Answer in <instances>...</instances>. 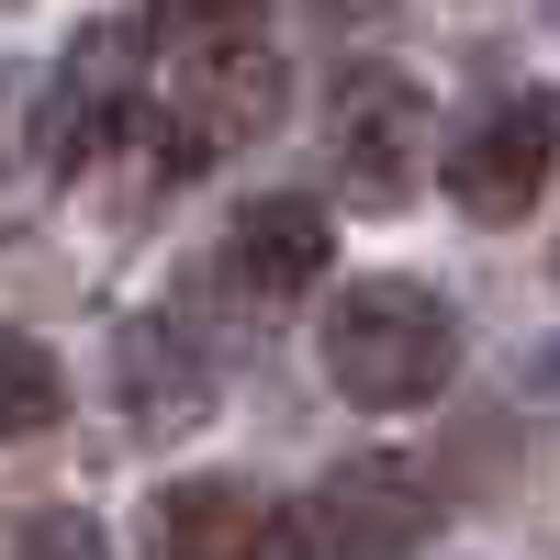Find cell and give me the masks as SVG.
<instances>
[{"label":"cell","instance_id":"1","mask_svg":"<svg viewBox=\"0 0 560 560\" xmlns=\"http://www.w3.org/2000/svg\"><path fill=\"white\" fill-rule=\"evenodd\" d=\"M325 370L337 393L370 415H415L459 382V314L427 292V280H348L337 314H325Z\"/></svg>","mask_w":560,"mask_h":560},{"label":"cell","instance_id":"2","mask_svg":"<svg viewBox=\"0 0 560 560\" xmlns=\"http://www.w3.org/2000/svg\"><path fill=\"white\" fill-rule=\"evenodd\" d=\"M280 102H292V79H280L269 45L258 34H213V45H191V57L168 68V147L179 158L247 147V135L280 124Z\"/></svg>","mask_w":560,"mask_h":560},{"label":"cell","instance_id":"3","mask_svg":"<svg viewBox=\"0 0 560 560\" xmlns=\"http://www.w3.org/2000/svg\"><path fill=\"white\" fill-rule=\"evenodd\" d=\"M427 527L438 516H427V493H415V471L348 459V471L314 482V504H292V560H404Z\"/></svg>","mask_w":560,"mask_h":560},{"label":"cell","instance_id":"4","mask_svg":"<svg viewBox=\"0 0 560 560\" xmlns=\"http://www.w3.org/2000/svg\"><path fill=\"white\" fill-rule=\"evenodd\" d=\"M427 90L393 79V68H359L337 79V179H348V202L370 213H393L415 179H427Z\"/></svg>","mask_w":560,"mask_h":560},{"label":"cell","instance_id":"5","mask_svg":"<svg viewBox=\"0 0 560 560\" xmlns=\"http://www.w3.org/2000/svg\"><path fill=\"white\" fill-rule=\"evenodd\" d=\"M147 560H292V504L236 471H191L147 504Z\"/></svg>","mask_w":560,"mask_h":560},{"label":"cell","instance_id":"6","mask_svg":"<svg viewBox=\"0 0 560 560\" xmlns=\"http://www.w3.org/2000/svg\"><path fill=\"white\" fill-rule=\"evenodd\" d=\"M448 191H459V213H482V224L538 213V191H549V102H504L493 124H471L459 158H448Z\"/></svg>","mask_w":560,"mask_h":560},{"label":"cell","instance_id":"7","mask_svg":"<svg viewBox=\"0 0 560 560\" xmlns=\"http://www.w3.org/2000/svg\"><path fill=\"white\" fill-rule=\"evenodd\" d=\"M325 213L303 191H258L236 202V224H224V280H236L247 303H303V280H325Z\"/></svg>","mask_w":560,"mask_h":560},{"label":"cell","instance_id":"8","mask_svg":"<svg viewBox=\"0 0 560 560\" xmlns=\"http://www.w3.org/2000/svg\"><path fill=\"white\" fill-rule=\"evenodd\" d=\"M113 404H124V427L135 438H179V427H202L213 415V370L191 359V337L179 325H124L113 337Z\"/></svg>","mask_w":560,"mask_h":560},{"label":"cell","instance_id":"9","mask_svg":"<svg viewBox=\"0 0 560 560\" xmlns=\"http://www.w3.org/2000/svg\"><path fill=\"white\" fill-rule=\"evenodd\" d=\"M57 124H45V68H0V236L45 213L57 191Z\"/></svg>","mask_w":560,"mask_h":560},{"label":"cell","instance_id":"10","mask_svg":"<svg viewBox=\"0 0 560 560\" xmlns=\"http://www.w3.org/2000/svg\"><path fill=\"white\" fill-rule=\"evenodd\" d=\"M68 415V370L45 359L23 325H0V438H45Z\"/></svg>","mask_w":560,"mask_h":560},{"label":"cell","instance_id":"11","mask_svg":"<svg viewBox=\"0 0 560 560\" xmlns=\"http://www.w3.org/2000/svg\"><path fill=\"white\" fill-rule=\"evenodd\" d=\"M158 12H168L179 34H202V45H213V34H236V23L258 12V0H158Z\"/></svg>","mask_w":560,"mask_h":560}]
</instances>
